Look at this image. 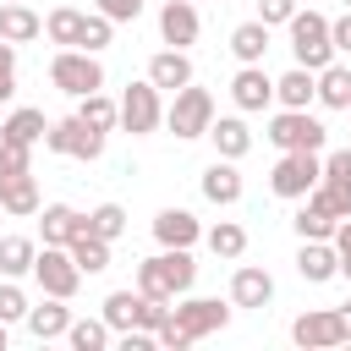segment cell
Masks as SVG:
<instances>
[{"instance_id":"cell-1","label":"cell","mask_w":351,"mask_h":351,"mask_svg":"<svg viewBox=\"0 0 351 351\" xmlns=\"http://www.w3.org/2000/svg\"><path fill=\"white\" fill-rule=\"evenodd\" d=\"M197 285V263H192V247H159L154 258L137 263V291L154 296V302H176Z\"/></svg>"},{"instance_id":"cell-2","label":"cell","mask_w":351,"mask_h":351,"mask_svg":"<svg viewBox=\"0 0 351 351\" xmlns=\"http://www.w3.org/2000/svg\"><path fill=\"white\" fill-rule=\"evenodd\" d=\"M285 33H291V55H296V66L324 71V66L335 60V38H329V16H324V11L296 5V16L285 22Z\"/></svg>"},{"instance_id":"cell-3","label":"cell","mask_w":351,"mask_h":351,"mask_svg":"<svg viewBox=\"0 0 351 351\" xmlns=\"http://www.w3.org/2000/svg\"><path fill=\"white\" fill-rule=\"evenodd\" d=\"M318 181H324V154H313V148H291V154H280L274 170H269V192L285 197V203H302Z\"/></svg>"},{"instance_id":"cell-4","label":"cell","mask_w":351,"mask_h":351,"mask_svg":"<svg viewBox=\"0 0 351 351\" xmlns=\"http://www.w3.org/2000/svg\"><path fill=\"white\" fill-rule=\"evenodd\" d=\"M165 126H170V137H181V143L208 137V126H214V93H208V88H197V82H186V88L170 99Z\"/></svg>"},{"instance_id":"cell-5","label":"cell","mask_w":351,"mask_h":351,"mask_svg":"<svg viewBox=\"0 0 351 351\" xmlns=\"http://www.w3.org/2000/svg\"><path fill=\"white\" fill-rule=\"evenodd\" d=\"M104 137H110V132L88 126L82 115H66V121H49V132H44V148H49V154H66V159H82V165H93V159L104 154Z\"/></svg>"},{"instance_id":"cell-6","label":"cell","mask_w":351,"mask_h":351,"mask_svg":"<svg viewBox=\"0 0 351 351\" xmlns=\"http://www.w3.org/2000/svg\"><path fill=\"white\" fill-rule=\"evenodd\" d=\"M280 154H291V148H313V154H324V143H329V126L318 121V115H307V110H280L274 121H269V132H263Z\"/></svg>"},{"instance_id":"cell-7","label":"cell","mask_w":351,"mask_h":351,"mask_svg":"<svg viewBox=\"0 0 351 351\" xmlns=\"http://www.w3.org/2000/svg\"><path fill=\"white\" fill-rule=\"evenodd\" d=\"M170 324L186 335V340H203V335H219L225 324H230V307L219 302V296H176V307H170Z\"/></svg>"},{"instance_id":"cell-8","label":"cell","mask_w":351,"mask_h":351,"mask_svg":"<svg viewBox=\"0 0 351 351\" xmlns=\"http://www.w3.org/2000/svg\"><path fill=\"white\" fill-rule=\"evenodd\" d=\"M49 82H55L60 93L82 99V93L104 88V66H99V55H88V49H60V55L49 60Z\"/></svg>"},{"instance_id":"cell-9","label":"cell","mask_w":351,"mask_h":351,"mask_svg":"<svg viewBox=\"0 0 351 351\" xmlns=\"http://www.w3.org/2000/svg\"><path fill=\"white\" fill-rule=\"evenodd\" d=\"M165 126V104H159V88L143 77V82H126L121 88V132L132 137H148Z\"/></svg>"},{"instance_id":"cell-10","label":"cell","mask_w":351,"mask_h":351,"mask_svg":"<svg viewBox=\"0 0 351 351\" xmlns=\"http://www.w3.org/2000/svg\"><path fill=\"white\" fill-rule=\"evenodd\" d=\"M33 280H38V291L44 296H77V285H82V269H77V258H71V247H38V258H33Z\"/></svg>"},{"instance_id":"cell-11","label":"cell","mask_w":351,"mask_h":351,"mask_svg":"<svg viewBox=\"0 0 351 351\" xmlns=\"http://www.w3.org/2000/svg\"><path fill=\"white\" fill-rule=\"evenodd\" d=\"M291 340H296L302 351H329V346H346L335 307H307L302 318H291Z\"/></svg>"},{"instance_id":"cell-12","label":"cell","mask_w":351,"mask_h":351,"mask_svg":"<svg viewBox=\"0 0 351 351\" xmlns=\"http://www.w3.org/2000/svg\"><path fill=\"white\" fill-rule=\"evenodd\" d=\"M230 99H236L241 115H263V110L274 104V77H269L263 66H241V71L230 77Z\"/></svg>"},{"instance_id":"cell-13","label":"cell","mask_w":351,"mask_h":351,"mask_svg":"<svg viewBox=\"0 0 351 351\" xmlns=\"http://www.w3.org/2000/svg\"><path fill=\"white\" fill-rule=\"evenodd\" d=\"M197 33H203V22H197V0H165V5H159V38H165L170 49L197 44Z\"/></svg>"},{"instance_id":"cell-14","label":"cell","mask_w":351,"mask_h":351,"mask_svg":"<svg viewBox=\"0 0 351 351\" xmlns=\"http://www.w3.org/2000/svg\"><path fill=\"white\" fill-rule=\"evenodd\" d=\"M197 192L214 203V208H230V203H241V192H247V181H241V170H236V159H214L203 176H197Z\"/></svg>"},{"instance_id":"cell-15","label":"cell","mask_w":351,"mask_h":351,"mask_svg":"<svg viewBox=\"0 0 351 351\" xmlns=\"http://www.w3.org/2000/svg\"><path fill=\"white\" fill-rule=\"evenodd\" d=\"M33 219H38L44 247H71V236H77V230H88V214H77L71 203H44Z\"/></svg>"},{"instance_id":"cell-16","label":"cell","mask_w":351,"mask_h":351,"mask_svg":"<svg viewBox=\"0 0 351 351\" xmlns=\"http://www.w3.org/2000/svg\"><path fill=\"white\" fill-rule=\"evenodd\" d=\"M274 302V274L258 263H241L230 274V307H269Z\"/></svg>"},{"instance_id":"cell-17","label":"cell","mask_w":351,"mask_h":351,"mask_svg":"<svg viewBox=\"0 0 351 351\" xmlns=\"http://www.w3.org/2000/svg\"><path fill=\"white\" fill-rule=\"evenodd\" d=\"M154 241L159 247H192V241H203V225H197L192 208H159L154 214Z\"/></svg>"},{"instance_id":"cell-18","label":"cell","mask_w":351,"mask_h":351,"mask_svg":"<svg viewBox=\"0 0 351 351\" xmlns=\"http://www.w3.org/2000/svg\"><path fill=\"white\" fill-rule=\"evenodd\" d=\"M335 225H340V214H335L329 203H318L313 192L302 197V208H296V219H291V230H296L302 241H335Z\"/></svg>"},{"instance_id":"cell-19","label":"cell","mask_w":351,"mask_h":351,"mask_svg":"<svg viewBox=\"0 0 351 351\" xmlns=\"http://www.w3.org/2000/svg\"><path fill=\"white\" fill-rule=\"evenodd\" d=\"M296 274H302L307 285L335 280V274H340V252H335V241H302V247H296Z\"/></svg>"},{"instance_id":"cell-20","label":"cell","mask_w":351,"mask_h":351,"mask_svg":"<svg viewBox=\"0 0 351 351\" xmlns=\"http://www.w3.org/2000/svg\"><path fill=\"white\" fill-rule=\"evenodd\" d=\"M66 329H71L66 296H44L38 307H27V335L33 340H66Z\"/></svg>"},{"instance_id":"cell-21","label":"cell","mask_w":351,"mask_h":351,"mask_svg":"<svg viewBox=\"0 0 351 351\" xmlns=\"http://www.w3.org/2000/svg\"><path fill=\"white\" fill-rule=\"evenodd\" d=\"M44 33V16L27 0H0V38L5 44H33Z\"/></svg>"},{"instance_id":"cell-22","label":"cell","mask_w":351,"mask_h":351,"mask_svg":"<svg viewBox=\"0 0 351 351\" xmlns=\"http://www.w3.org/2000/svg\"><path fill=\"white\" fill-rule=\"evenodd\" d=\"M148 82H154L159 93H181V88L192 82V60H186V49H159V55L148 60Z\"/></svg>"},{"instance_id":"cell-23","label":"cell","mask_w":351,"mask_h":351,"mask_svg":"<svg viewBox=\"0 0 351 351\" xmlns=\"http://www.w3.org/2000/svg\"><path fill=\"white\" fill-rule=\"evenodd\" d=\"M313 99H318V71L291 66L285 77H274V104H280V110H307Z\"/></svg>"},{"instance_id":"cell-24","label":"cell","mask_w":351,"mask_h":351,"mask_svg":"<svg viewBox=\"0 0 351 351\" xmlns=\"http://www.w3.org/2000/svg\"><path fill=\"white\" fill-rule=\"evenodd\" d=\"M44 132H49V121H44V110H33V104H22V110H11V115L0 121V143L38 148V143H44Z\"/></svg>"},{"instance_id":"cell-25","label":"cell","mask_w":351,"mask_h":351,"mask_svg":"<svg viewBox=\"0 0 351 351\" xmlns=\"http://www.w3.org/2000/svg\"><path fill=\"white\" fill-rule=\"evenodd\" d=\"M208 143H214V154H219V159H247L252 132H247V121H241V115H214Z\"/></svg>"},{"instance_id":"cell-26","label":"cell","mask_w":351,"mask_h":351,"mask_svg":"<svg viewBox=\"0 0 351 351\" xmlns=\"http://www.w3.org/2000/svg\"><path fill=\"white\" fill-rule=\"evenodd\" d=\"M230 55L241 60V66H263V55H269V22H236L230 27Z\"/></svg>"},{"instance_id":"cell-27","label":"cell","mask_w":351,"mask_h":351,"mask_svg":"<svg viewBox=\"0 0 351 351\" xmlns=\"http://www.w3.org/2000/svg\"><path fill=\"white\" fill-rule=\"evenodd\" d=\"M0 208H5V214H16V219H33V214L44 208L33 170H27V176H11V181H0Z\"/></svg>"},{"instance_id":"cell-28","label":"cell","mask_w":351,"mask_h":351,"mask_svg":"<svg viewBox=\"0 0 351 351\" xmlns=\"http://www.w3.org/2000/svg\"><path fill=\"white\" fill-rule=\"evenodd\" d=\"M318 104H324V110H351V66L329 60V66L318 71Z\"/></svg>"},{"instance_id":"cell-29","label":"cell","mask_w":351,"mask_h":351,"mask_svg":"<svg viewBox=\"0 0 351 351\" xmlns=\"http://www.w3.org/2000/svg\"><path fill=\"white\" fill-rule=\"evenodd\" d=\"M33 258H38V241L33 236H0V274L5 280L33 274Z\"/></svg>"},{"instance_id":"cell-30","label":"cell","mask_w":351,"mask_h":351,"mask_svg":"<svg viewBox=\"0 0 351 351\" xmlns=\"http://www.w3.org/2000/svg\"><path fill=\"white\" fill-rule=\"evenodd\" d=\"M82 16H88V11H77V5H55V11L44 16V38L60 44V49H77V38H82Z\"/></svg>"},{"instance_id":"cell-31","label":"cell","mask_w":351,"mask_h":351,"mask_svg":"<svg viewBox=\"0 0 351 351\" xmlns=\"http://www.w3.org/2000/svg\"><path fill=\"white\" fill-rule=\"evenodd\" d=\"M77 115H82L88 126H99V132H115V126H121V99H110L104 88H93V93L77 99Z\"/></svg>"},{"instance_id":"cell-32","label":"cell","mask_w":351,"mask_h":351,"mask_svg":"<svg viewBox=\"0 0 351 351\" xmlns=\"http://www.w3.org/2000/svg\"><path fill=\"white\" fill-rule=\"evenodd\" d=\"M71 258H77L82 274H104V269H110V241H104L99 230H77V236H71Z\"/></svg>"},{"instance_id":"cell-33","label":"cell","mask_w":351,"mask_h":351,"mask_svg":"<svg viewBox=\"0 0 351 351\" xmlns=\"http://www.w3.org/2000/svg\"><path fill=\"white\" fill-rule=\"evenodd\" d=\"M203 241H208V252H214V258H225V263H236V258L247 252V230H241L236 219L208 225V230H203Z\"/></svg>"},{"instance_id":"cell-34","label":"cell","mask_w":351,"mask_h":351,"mask_svg":"<svg viewBox=\"0 0 351 351\" xmlns=\"http://www.w3.org/2000/svg\"><path fill=\"white\" fill-rule=\"evenodd\" d=\"M137 313H143V291L126 285V291H110V296H104V324H110L115 335H121V329H137Z\"/></svg>"},{"instance_id":"cell-35","label":"cell","mask_w":351,"mask_h":351,"mask_svg":"<svg viewBox=\"0 0 351 351\" xmlns=\"http://www.w3.org/2000/svg\"><path fill=\"white\" fill-rule=\"evenodd\" d=\"M66 340H71V351H104V346L115 340V329L104 324V313H99V318H71Z\"/></svg>"},{"instance_id":"cell-36","label":"cell","mask_w":351,"mask_h":351,"mask_svg":"<svg viewBox=\"0 0 351 351\" xmlns=\"http://www.w3.org/2000/svg\"><path fill=\"white\" fill-rule=\"evenodd\" d=\"M88 230H99L104 241H121V236H126V208H121V203H99V208L88 214Z\"/></svg>"},{"instance_id":"cell-37","label":"cell","mask_w":351,"mask_h":351,"mask_svg":"<svg viewBox=\"0 0 351 351\" xmlns=\"http://www.w3.org/2000/svg\"><path fill=\"white\" fill-rule=\"evenodd\" d=\"M110 16L104 11H93V16H82V38H77V49H88V55H99V49H110Z\"/></svg>"},{"instance_id":"cell-38","label":"cell","mask_w":351,"mask_h":351,"mask_svg":"<svg viewBox=\"0 0 351 351\" xmlns=\"http://www.w3.org/2000/svg\"><path fill=\"white\" fill-rule=\"evenodd\" d=\"M27 307H33L27 291H22L16 280H0V318H5V324H27Z\"/></svg>"},{"instance_id":"cell-39","label":"cell","mask_w":351,"mask_h":351,"mask_svg":"<svg viewBox=\"0 0 351 351\" xmlns=\"http://www.w3.org/2000/svg\"><path fill=\"white\" fill-rule=\"evenodd\" d=\"M313 197H318V203H329L340 219H351V181H335V176H324V181L313 186Z\"/></svg>"},{"instance_id":"cell-40","label":"cell","mask_w":351,"mask_h":351,"mask_svg":"<svg viewBox=\"0 0 351 351\" xmlns=\"http://www.w3.org/2000/svg\"><path fill=\"white\" fill-rule=\"evenodd\" d=\"M27 170H33V148H22V143H0V181L27 176Z\"/></svg>"},{"instance_id":"cell-41","label":"cell","mask_w":351,"mask_h":351,"mask_svg":"<svg viewBox=\"0 0 351 351\" xmlns=\"http://www.w3.org/2000/svg\"><path fill=\"white\" fill-rule=\"evenodd\" d=\"M296 5H302V0H258V22H269V27H285V22L296 16Z\"/></svg>"},{"instance_id":"cell-42","label":"cell","mask_w":351,"mask_h":351,"mask_svg":"<svg viewBox=\"0 0 351 351\" xmlns=\"http://www.w3.org/2000/svg\"><path fill=\"white\" fill-rule=\"evenodd\" d=\"M16 93V44H5L0 38V104Z\"/></svg>"},{"instance_id":"cell-43","label":"cell","mask_w":351,"mask_h":351,"mask_svg":"<svg viewBox=\"0 0 351 351\" xmlns=\"http://www.w3.org/2000/svg\"><path fill=\"white\" fill-rule=\"evenodd\" d=\"M143 5H148V0H99V11H104L110 22H137Z\"/></svg>"},{"instance_id":"cell-44","label":"cell","mask_w":351,"mask_h":351,"mask_svg":"<svg viewBox=\"0 0 351 351\" xmlns=\"http://www.w3.org/2000/svg\"><path fill=\"white\" fill-rule=\"evenodd\" d=\"M170 318V302H154V296H143V313H137V329H159Z\"/></svg>"},{"instance_id":"cell-45","label":"cell","mask_w":351,"mask_h":351,"mask_svg":"<svg viewBox=\"0 0 351 351\" xmlns=\"http://www.w3.org/2000/svg\"><path fill=\"white\" fill-rule=\"evenodd\" d=\"M115 346H121V351H154L159 340H154V329H121Z\"/></svg>"},{"instance_id":"cell-46","label":"cell","mask_w":351,"mask_h":351,"mask_svg":"<svg viewBox=\"0 0 351 351\" xmlns=\"http://www.w3.org/2000/svg\"><path fill=\"white\" fill-rule=\"evenodd\" d=\"M324 176H335V181H351V148H335V154H324Z\"/></svg>"},{"instance_id":"cell-47","label":"cell","mask_w":351,"mask_h":351,"mask_svg":"<svg viewBox=\"0 0 351 351\" xmlns=\"http://www.w3.org/2000/svg\"><path fill=\"white\" fill-rule=\"evenodd\" d=\"M329 38H335V55H351V11L329 22Z\"/></svg>"},{"instance_id":"cell-48","label":"cell","mask_w":351,"mask_h":351,"mask_svg":"<svg viewBox=\"0 0 351 351\" xmlns=\"http://www.w3.org/2000/svg\"><path fill=\"white\" fill-rule=\"evenodd\" d=\"M335 318H340V335L351 340V302H346V307H335Z\"/></svg>"},{"instance_id":"cell-49","label":"cell","mask_w":351,"mask_h":351,"mask_svg":"<svg viewBox=\"0 0 351 351\" xmlns=\"http://www.w3.org/2000/svg\"><path fill=\"white\" fill-rule=\"evenodd\" d=\"M340 280H351V247H340Z\"/></svg>"},{"instance_id":"cell-50","label":"cell","mask_w":351,"mask_h":351,"mask_svg":"<svg viewBox=\"0 0 351 351\" xmlns=\"http://www.w3.org/2000/svg\"><path fill=\"white\" fill-rule=\"evenodd\" d=\"M5 329H11V324H5V318H0V351H5V340H11V335H5Z\"/></svg>"},{"instance_id":"cell-51","label":"cell","mask_w":351,"mask_h":351,"mask_svg":"<svg viewBox=\"0 0 351 351\" xmlns=\"http://www.w3.org/2000/svg\"><path fill=\"white\" fill-rule=\"evenodd\" d=\"M340 5H346V11H351V0H340Z\"/></svg>"},{"instance_id":"cell-52","label":"cell","mask_w":351,"mask_h":351,"mask_svg":"<svg viewBox=\"0 0 351 351\" xmlns=\"http://www.w3.org/2000/svg\"><path fill=\"white\" fill-rule=\"evenodd\" d=\"M302 5H313V0H302Z\"/></svg>"}]
</instances>
